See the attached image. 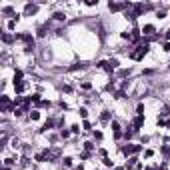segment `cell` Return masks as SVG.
<instances>
[{
  "label": "cell",
  "mask_w": 170,
  "mask_h": 170,
  "mask_svg": "<svg viewBox=\"0 0 170 170\" xmlns=\"http://www.w3.org/2000/svg\"><path fill=\"white\" fill-rule=\"evenodd\" d=\"M54 18L56 20H66V14L64 12H54Z\"/></svg>",
  "instance_id": "9c48e42d"
},
{
  "label": "cell",
  "mask_w": 170,
  "mask_h": 170,
  "mask_svg": "<svg viewBox=\"0 0 170 170\" xmlns=\"http://www.w3.org/2000/svg\"><path fill=\"white\" fill-rule=\"evenodd\" d=\"M164 16H166V10H158L156 12V18H164Z\"/></svg>",
  "instance_id": "7c38bea8"
},
{
  "label": "cell",
  "mask_w": 170,
  "mask_h": 170,
  "mask_svg": "<svg viewBox=\"0 0 170 170\" xmlns=\"http://www.w3.org/2000/svg\"><path fill=\"white\" fill-rule=\"evenodd\" d=\"M30 118H32V120H38V118H40V112H36V110L30 112Z\"/></svg>",
  "instance_id": "8fae6325"
},
{
  "label": "cell",
  "mask_w": 170,
  "mask_h": 170,
  "mask_svg": "<svg viewBox=\"0 0 170 170\" xmlns=\"http://www.w3.org/2000/svg\"><path fill=\"white\" fill-rule=\"evenodd\" d=\"M84 148H86V150H92V148H94V144H92V142H84Z\"/></svg>",
  "instance_id": "2e32d148"
},
{
  "label": "cell",
  "mask_w": 170,
  "mask_h": 170,
  "mask_svg": "<svg viewBox=\"0 0 170 170\" xmlns=\"http://www.w3.org/2000/svg\"><path fill=\"white\" fill-rule=\"evenodd\" d=\"M12 12H14V10H12L10 6H6V8H4V14H12Z\"/></svg>",
  "instance_id": "603a6c76"
},
{
  "label": "cell",
  "mask_w": 170,
  "mask_h": 170,
  "mask_svg": "<svg viewBox=\"0 0 170 170\" xmlns=\"http://www.w3.org/2000/svg\"><path fill=\"white\" fill-rule=\"evenodd\" d=\"M168 66H170V64H168Z\"/></svg>",
  "instance_id": "f1b7e54d"
},
{
  "label": "cell",
  "mask_w": 170,
  "mask_h": 170,
  "mask_svg": "<svg viewBox=\"0 0 170 170\" xmlns=\"http://www.w3.org/2000/svg\"><path fill=\"white\" fill-rule=\"evenodd\" d=\"M94 138L96 140H102V132H94Z\"/></svg>",
  "instance_id": "d4e9b609"
},
{
  "label": "cell",
  "mask_w": 170,
  "mask_h": 170,
  "mask_svg": "<svg viewBox=\"0 0 170 170\" xmlns=\"http://www.w3.org/2000/svg\"><path fill=\"white\" fill-rule=\"evenodd\" d=\"M148 50H150V46H148V44H144V46H138V50H136V52H132L130 56L134 58V60H142V58L148 54Z\"/></svg>",
  "instance_id": "6da1fadb"
},
{
  "label": "cell",
  "mask_w": 170,
  "mask_h": 170,
  "mask_svg": "<svg viewBox=\"0 0 170 170\" xmlns=\"http://www.w3.org/2000/svg\"><path fill=\"white\" fill-rule=\"evenodd\" d=\"M144 170H154V168H144Z\"/></svg>",
  "instance_id": "4316f807"
},
{
  "label": "cell",
  "mask_w": 170,
  "mask_h": 170,
  "mask_svg": "<svg viewBox=\"0 0 170 170\" xmlns=\"http://www.w3.org/2000/svg\"><path fill=\"white\" fill-rule=\"evenodd\" d=\"M52 126H54V120H46V122H44V126L40 128V132H46V130H50Z\"/></svg>",
  "instance_id": "8992f818"
},
{
  "label": "cell",
  "mask_w": 170,
  "mask_h": 170,
  "mask_svg": "<svg viewBox=\"0 0 170 170\" xmlns=\"http://www.w3.org/2000/svg\"><path fill=\"white\" fill-rule=\"evenodd\" d=\"M138 34H140V30H138V28H134V30H132V38H134V40L138 38Z\"/></svg>",
  "instance_id": "5bb4252c"
},
{
  "label": "cell",
  "mask_w": 170,
  "mask_h": 170,
  "mask_svg": "<svg viewBox=\"0 0 170 170\" xmlns=\"http://www.w3.org/2000/svg\"><path fill=\"white\" fill-rule=\"evenodd\" d=\"M2 40H4V42H12V36H8V34H4V36H2Z\"/></svg>",
  "instance_id": "d6986e66"
},
{
  "label": "cell",
  "mask_w": 170,
  "mask_h": 170,
  "mask_svg": "<svg viewBox=\"0 0 170 170\" xmlns=\"http://www.w3.org/2000/svg\"><path fill=\"white\" fill-rule=\"evenodd\" d=\"M164 38H166V42L170 40V28H168V32H166V36H164Z\"/></svg>",
  "instance_id": "484cf974"
},
{
  "label": "cell",
  "mask_w": 170,
  "mask_h": 170,
  "mask_svg": "<svg viewBox=\"0 0 170 170\" xmlns=\"http://www.w3.org/2000/svg\"><path fill=\"white\" fill-rule=\"evenodd\" d=\"M22 76H24V74H22V70H16V72H14V84L24 82V80H22Z\"/></svg>",
  "instance_id": "5b68a950"
},
{
  "label": "cell",
  "mask_w": 170,
  "mask_h": 170,
  "mask_svg": "<svg viewBox=\"0 0 170 170\" xmlns=\"http://www.w3.org/2000/svg\"><path fill=\"white\" fill-rule=\"evenodd\" d=\"M88 64H84V62H78V64H74V66H70V70H84Z\"/></svg>",
  "instance_id": "52a82bcc"
},
{
  "label": "cell",
  "mask_w": 170,
  "mask_h": 170,
  "mask_svg": "<svg viewBox=\"0 0 170 170\" xmlns=\"http://www.w3.org/2000/svg\"><path fill=\"white\" fill-rule=\"evenodd\" d=\"M80 116H82V118H86V116H88V110H86V108H80Z\"/></svg>",
  "instance_id": "44dd1931"
},
{
  "label": "cell",
  "mask_w": 170,
  "mask_h": 170,
  "mask_svg": "<svg viewBox=\"0 0 170 170\" xmlns=\"http://www.w3.org/2000/svg\"><path fill=\"white\" fill-rule=\"evenodd\" d=\"M142 124H144V116H136L134 118V130H138Z\"/></svg>",
  "instance_id": "3957f363"
},
{
  "label": "cell",
  "mask_w": 170,
  "mask_h": 170,
  "mask_svg": "<svg viewBox=\"0 0 170 170\" xmlns=\"http://www.w3.org/2000/svg\"><path fill=\"white\" fill-rule=\"evenodd\" d=\"M64 166H72V158H64Z\"/></svg>",
  "instance_id": "ffe728a7"
},
{
  "label": "cell",
  "mask_w": 170,
  "mask_h": 170,
  "mask_svg": "<svg viewBox=\"0 0 170 170\" xmlns=\"http://www.w3.org/2000/svg\"><path fill=\"white\" fill-rule=\"evenodd\" d=\"M160 116H168V106H164V108H162V112H160Z\"/></svg>",
  "instance_id": "7402d4cb"
},
{
  "label": "cell",
  "mask_w": 170,
  "mask_h": 170,
  "mask_svg": "<svg viewBox=\"0 0 170 170\" xmlns=\"http://www.w3.org/2000/svg\"><path fill=\"white\" fill-rule=\"evenodd\" d=\"M162 50L168 52V50H170V42H164V44H162Z\"/></svg>",
  "instance_id": "ac0fdd59"
},
{
  "label": "cell",
  "mask_w": 170,
  "mask_h": 170,
  "mask_svg": "<svg viewBox=\"0 0 170 170\" xmlns=\"http://www.w3.org/2000/svg\"><path fill=\"white\" fill-rule=\"evenodd\" d=\"M14 88H16V92L20 94V92H22V90L26 88V84H24V82H18V84H14Z\"/></svg>",
  "instance_id": "ba28073f"
},
{
  "label": "cell",
  "mask_w": 170,
  "mask_h": 170,
  "mask_svg": "<svg viewBox=\"0 0 170 170\" xmlns=\"http://www.w3.org/2000/svg\"><path fill=\"white\" fill-rule=\"evenodd\" d=\"M118 64H120V62H118L116 58H110V60H108V66H110V68H116Z\"/></svg>",
  "instance_id": "30bf717a"
},
{
  "label": "cell",
  "mask_w": 170,
  "mask_h": 170,
  "mask_svg": "<svg viewBox=\"0 0 170 170\" xmlns=\"http://www.w3.org/2000/svg\"><path fill=\"white\" fill-rule=\"evenodd\" d=\"M38 10V6H34V4H26V8H24V16H30V14H34Z\"/></svg>",
  "instance_id": "7a4b0ae2"
},
{
  "label": "cell",
  "mask_w": 170,
  "mask_h": 170,
  "mask_svg": "<svg viewBox=\"0 0 170 170\" xmlns=\"http://www.w3.org/2000/svg\"><path fill=\"white\" fill-rule=\"evenodd\" d=\"M78 170H84V168H82V166H80V168H78Z\"/></svg>",
  "instance_id": "83f0119b"
},
{
  "label": "cell",
  "mask_w": 170,
  "mask_h": 170,
  "mask_svg": "<svg viewBox=\"0 0 170 170\" xmlns=\"http://www.w3.org/2000/svg\"><path fill=\"white\" fill-rule=\"evenodd\" d=\"M162 152H164V156H170V148H168V146H166V144L162 146Z\"/></svg>",
  "instance_id": "4fadbf2b"
},
{
  "label": "cell",
  "mask_w": 170,
  "mask_h": 170,
  "mask_svg": "<svg viewBox=\"0 0 170 170\" xmlns=\"http://www.w3.org/2000/svg\"><path fill=\"white\" fill-rule=\"evenodd\" d=\"M142 32H144V34H148V36H150V34H154V32H156V28H154V26H152V24H146V26H144V28H142Z\"/></svg>",
  "instance_id": "277c9868"
},
{
  "label": "cell",
  "mask_w": 170,
  "mask_h": 170,
  "mask_svg": "<svg viewBox=\"0 0 170 170\" xmlns=\"http://www.w3.org/2000/svg\"><path fill=\"white\" fill-rule=\"evenodd\" d=\"M104 164H106L108 168H110V166H114V162H112V160H110V158H104Z\"/></svg>",
  "instance_id": "9a60e30c"
},
{
  "label": "cell",
  "mask_w": 170,
  "mask_h": 170,
  "mask_svg": "<svg viewBox=\"0 0 170 170\" xmlns=\"http://www.w3.org/2000/svg\"><path fill=\"white\" fill-rule=\"evenodd\" d=\"M40 106H44V108H50V102H46V100H42V102H40Z\"/></svg>",
  "instance_id": "cb8c5ba5"
},
{
  "label": "cell",
  "mask_w": 170,
  "mask_h": 170,
  "mask_svg": "<svg viewBox=\"0 0 170 170\" xmlns=\"http://www.w3.org/2000/svg\"><path fill=\"white\" fill-rule=\"evenodd\" d=\"M46 30H48V28H46V26H42V28L38 30V36H44V34H46Z\"/></svg>",
  "instance_id": "e0dca14e"
}]
</instances>
